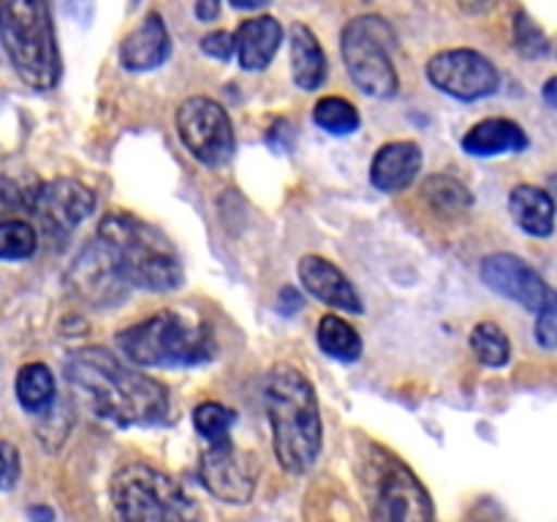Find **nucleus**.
I'll use <instances>...</instances> for the list:
<instances>
[{
  "mask_svg": "<svg viewBox=\"0 0 557 522\" xmlns=\"http://www.w3.org/2000/svg\"><path fill=\"white\" fill-rule=\"evenodd\" d=\"M71 386L85 395L96 417L117 427H150L169 417V391L161 381L120 362L109 348L87 346L65 364Z\"/></svg>",
  "mask_w": 557,
  "mask_h": 522,
  "instance_id": "nucleus-1",
  "label": "nucleus"
},
{
  "mask_svg": "<svg viewBox=\"0 0 557 522\" xmlns=\"http://www.w3.org/2000/svg\"><path fill=\"white\" fill-rule=\"evenodd\" d=\"M264 406L272 427V449L286 473H305L321 455V408L313 384L297 368L281 364L264 386Z\"/></svg>",
  "mask_w": 557,
  "mask_h": 522,
  "instance_id": "nucleus-2",
  "label": "nucleus"
},
{
  "mask_svg": "<svg viewBox=\"0 0 557 522\" xmlns=\"http://www.w3.org/2000/svg\"><path fill=\"white\" fill-rule=\"evenodd\" d=\"M98 245L109 253L114 270L128 288L174 291L183 286V264L177 250L150 223L128 212H109L98 223Z\"/></svg>",
  "mask_w": 557,
  "mask_h": 522,
  "instance_id": "nucleus-3",
  "label": "nucleus"
},
{
  "mask_svg": "<svg viewBox=\"0 0 557 522\" xmlns=\"http://www.w3.org/2000/svg\"><path fill=\"white\" fill-rule=\"evenodd\" d=\"M114 343L139 368H194L215 357L210 324L190 310H161L117 332Z\"/></svg>",
  "mask_w": 557,
  "mask_h": 522,
  "instance_id": "nucleus-4",
  "label": "nucleus"
},
{
  "mask_svg": "<svg viewBox=\"0 0 557 522\" xmlns=\"http://www.w3.org/2000/svg\"><path fill=\"white\" fill-rule=\"evenodd\" d=\"M0 44L27 87L58 85L60 52L49 0H0Z\"/></svg>",
  "mask_w": 557,
  "mask_h": 522,
  "instance_id": "nucleus-5",
  "label": "nucleus"
},
{
  "mask_svg": "<svg viewBox=\"0 0 557 522\" xmlns=\"http://www.w3.org/2000/svg\"><path fill=\"white\" fill-rule=\"evenodd\" d=\"M117 522H196V500L158 468L131 462L112 478Z\"/></svg>",
  "mask_w": 557,
  "mask_h": 522,
  "instance_id": "nucleus-6",
  "label": "nucleus"
},
{
  "mask_svg": "<svg viewBox=\"0 0 557 522\" xmlns=\"http://www.w3.org/2000/svg\"><path fill=\"white\" fill-rule=\"evenodd\" d=\"M397 36L386 20L375 14L357 16L343 27L341 52L354 85L370 98H392L400 90L392 52Z\"/></svg>",
  "mask_w": 557,
  "mask_h": 522,
  "instance_id": "nucleus-7",
  "label": "nucleus"
},
{
  "mask_svg": "<svg viewBox=\"0 0 557 522\" xmlns=\"http://www.w3.org/2000/svg\"><path fill=\"white\" fill-rule=\"evenodd\" d=\"M177 134L201 166L218 169L234 156V125L226 109L207 96H190L177 109Z\"/></svg>",
  "mask_w": 557,
  "mask_h": 522,
  "instance_id": "nucleus-8",
  "label": "nucleus"
},
{
  "mask_svg": "<svg viewBox=\"0 0 557 522\" xmlns=\"http://www.w3.org/2000/svg\"><path fill=\"white\" fill-rule=\"evenodd\" d=\"M373 522H435L433 498L417 473L392 455L379 462L370 500Z\"/></svg>",
  "mask_w": 557,
  "mask_h": 522,
  "instance_id": "nucleus-9",
  "label": "nucleus"
},
{
  "mask_svg": "<svg viewBox=\"0 0 557 522\" xmlns=\"http://www.w3.org/2000/svg\"><path fill=\"white\" fill-rule=\"evenodd\" d=\"M428 79L435 90L457 101H479L498 90V69L476 49H444L428 63Z\"/></svg>",
  "mask_w": 557,
  "mask_h": 522,
  "instance_id": "nucleus-10",
  "label": "nucleus"
},
{
  "mask_svg": "<svg viewBox=\"0 0 557 522\" xmlns=\"http://www.w3.org/2000/svg\"><path fill=\"white\" fill-rule=\"evenodd\" d=\"M27 210L52 239L69 237L96 210V194L79 179H49L27 194Z\"/></svg>",
  "mask_w": 557,
  "mask_h": 522,
  "instance_id": "nucleus-11",
  "label": "nucleus"
},
{
  "mask_svg": "<svg viewBox=\"0 0 557 522\" xmlns=\"http://www.w3.org/2000/svg\"><path fill=\"white\" fill-rule=\"evenodd\" d=\"M253 455L239 449L234 440L221 438L212 440L210 449L199 460V482L210 495H215L223 504L245 506L256 493L259 482Z\"/></svg>",
  "mask_w": 557,
  "mask_h": 522,
  "instance_id": "nucleus-12",
  "label": "nucleus"
},
{
  "mask_svg": "<svg viewBox=\"0 0 557 522\" xmlns=\"http://www.w3.org/2000/svg\"><path fill=\"white\" fill-rule=\"evenodd\" d=\"M482 281L500 297L522 304L528 310H539L549 299L553 288L536 272V266L515 253H493L482 261Z\"/></svg>",
  "mask_w": 557,
  "mask_h": 522,
  "instance_id": "nucleus-13",
  "label": "nucleus"
},
{
  "mask_svg": "<svg viewBox=\"0 0 557 522\" xmlns=\"http://www.w3.org/2000/svg\"><path fill=\"white\" fill-rule=\"evenodd\" d=\"M299 281L310 297L346 313H362L364 304L354 283L324 256H302L299 261Z\"/></svg>",
  "mask_w": 557,
  "mask_h": 522,
  "instance_id": "nucleus-14",
  "label": "nucleus"
},
{
  "mask_svg": "<svg viewBox=\"0 0 557 522\" xmlns=\"http://www.w3.org/2000/svg\"><path fill=\"white\" fill-rule=\"evenodd\" d=\"M172 54V38H169L166 22L161 20V14L150 11L128 36L120 41V65L125 71H156L158 65H163Z\"/></svg>",
  "mask_w": 557,
  "mask_h": 522,
  "instance_id": "nucleus-15",
  "label": "nucleus"
},
{
  "mask_svg": "<svg viewBox=\"0 0 557 522\" xmlns=\"http://www.w3.org/2000/svg\"><path fill=\"white\" fill-rule=\"evenodd\" d=\"M422 172V150L417 141H389L370 163V183L381 194H400Z\"/></svg>",
  "mask_w": 557,
  "mask_h": 522,
  "instance_id": "nucleus-16",
  "label": "nucleus"
},
{
  "mask_svg": "<svg viewBox=\"0 0 557 522\" xmlns=\"http://www.w3.org/2000/svg\"><path fill=\"white\" fill-rule=\"evenodd\" d=\"M71 277H74V286L79 288V294H85V297L92 299L96 304L114 302V299L123 297L125 288H128V283L120 277V272L114 270L109 253L98 243L85 248L82 256H76Z\"/></svg>",
  "mask_w": 557,
  "mask_h": 522,
  "instance_id": "nucleus-17",
  "label": "nucleus"
},
{
  "mask_svg": "<svg viewBox=\"0 0 557 522\" xmlns=\"http://www.w3.org/2000/svg\"><path fill=\"white\" fill-rule=\"evenodd\" d=\"M283 44V25L275 16H253L234 33V54L245 71H264Z\"/></svg>",
  "mask_w": 557,
  "mask_h": 522,
  "instance_id": "nucleus-18",
  "label": "nucleus"
},
{
  "mask_svg": "<svg viewBox=\"0 0 557 522\" xmlns=\"http://www.w3.org/2000/svg\"><path fill=\"white\" fill-rule=\"evenodd\" d=\"M528 147V134L520 123L509 117H487L473 125L462 136V150L476 158L504 156V152H522Z\"/></svg>",
  "mask_w": 557,
  "mask_h": 522,
  "instance_id": "nucleus-19",
  "label": "nucleus"
},
{
  "mask_svg": "<svg viewBox=\"0 0 557 522\" xmlns=\"http://www.w3.org/2000/svg\"><path fill=\"white\" fill-rule=\"evenodd\" d=\"M509 212L517 226L531 237H553L555 201L544 188L528 183L517 185L509 194Z\"/></svg>",
  "mask_w": 557,
  "mask_h": 522,
  "instance_id": "nucleus-20",
  "label": "nucleus"
},
{
  "mask_svg": "<svg viewBox=\"0 0 557 522\" xmlns=\"http://www.w3.org/2000/svg\"><path fill=\"white\" fill-rule=\"evenodd\" d=\"M292 76L294 85L305 92L319 90L326 79V54L305 22L292 25Z\"/></svg>",
  "mask_w": 557,
  "mask_h": 522,
  "instance_id": "nucleus-21",
  "label": "nucleus"
},
{
  "mask_svg": "<svg viewBox=\"0 0 557 522\" xmlns=\"http://www.w3.org/2000/svg\"><path fill=\"white\" fill-rule=\"evenodd\" d=\"M16 400L33 417H44V413L52 411L54 406V375L52 370L44 362H27L22 364L20 373H16Z\"/></svg>",
  "mask_w": 557,
  "mask_h": 522,
  "instance_id": "nucleus-22",
  "label": "nucleus"
},
{
  "mask_svg": "<svg viewBox=\"0 0 557 522\" xmlns=\"http://www.w3.org/2000/svg\"><path fill=\"white\" fill-rule=\"evenodd\" d=\"M315 340L326 357L341 359V362H357L362 357L364 346L359 332L335 313L321 315L319 326H315Z\"/></svg>",
  "mask_w": 557,
  "mask_h": 522,
  "instance_id": "nucleus-23",
  "label": "nucleus"
},
{
  "mask_svg": "<svg viewBox=\"0 0 557 522\" xmlns=\"http://www.w3.org/2000/svg\"><path fill=\"white\" fill-rule=\"evenodd\" d=\"M313 123L332 136H351L362 125V117L348 98L324 96L313 107Z\"/></svg>",
  "mask_w": 557,
  "mask_h": 522,
  "instance_id": "nucleus-24",
  "label": "nucleus"
},
{
  "mask_svg": "<svg viewBox=\"0 0 557 522\" xmlns=\"http://www.w3.org/2000/svg\"><path fill=\"white\" fill-rule=\"evenodd\" d=\"M471 351L484 368H504L511 359V343L509 335L500 330L493 321H482V324L473 326L471 332Z\"/></svg>",
  "mask_w": 557,
  "mask_h": 522,
  "instance_id": "nucleus-25",
  "label": "nucleus"
},
{
  "mask_svg": "<svg viewBox=\"0 0 557 522\" xmlns=\"http://www.w3.org/2000/svg\"><path fill=\"white\" fill-rule=\"evenodd\" d=\"M38 248L36 228L20 217H5L0 221V259L20 261L30 259Z\"/></svg>",
  "mask_w": 557,
  "mask_h": 522,
  "instance_id": "nucleus-26",
  "label": "nucleus"
},
{
  "mask_svg": "<svg viewBox=\"0 0 557 522\" xmlns=\"http://www.w3.org/2000/svg\"><path fill=\"white\" fill-rule=\"evenodd\" d=\"M234 411H228L223 402H215V400H207V402H199V406L194 408V427L196 433L201 435L205 440H221V438H228V430H232L234 424Z\"/></svg>",
  "mask_w": 557,
  "mask_h": 522,
  "instance_id": "nucleus-27",
  "label": "nucleus"
},
{
  "mask_svg": "<svg viewBox=\"0 0 557 522\" xmlns=\"http://www.w3.org/2000/svg\"><path fill=\"white\" fill-rule=\"evenodd\" d=\"M515 47L520 49L525 58H547L553 44H549L547 33H544L525 11H520V14L515 16Z\"/></svg>",
  "mask_w": 557,
  "mask_h": 522,
  "instance_id": "nucleus-28",
  "label": "nucleus"
},
{
  "mask_svg": "<svg viewBox=\"0 0 557 522\" xmlns=\"http://www.w3.org/2000/svg\"><path fill=\"white\" fill-rule=\"evenodd\" d=\"M422 194L428 196L435 207H444V210H460V207H468L473 201L471 194H468L457 179L444 177V174L430 177L428 183H424Z\"/></svg>",
  "mask_w": 557,
  "mask_h": 522,
  "instance_id": "nucleus-29",
  "label": "nucleus"
},
{
  "mask_svg": "<svg viewBox=\"0 0 557 522\" xmlns=\"http://www.w3.org/2000/svg\"><path fill=\"white\" fill-rule=\"evenodd\" d=\"M536 313H539V319H536L539 346L547 348V351H553L555 343H557V299H555V291L549 294V299L542 304V308L536 310Z\"/></svg>",
  "mask_w": 557,
  "mask_h": 522,
  "instance_id": "nucleus-30",
  "label": "nucleus"
},
{
  "mask_svg": "<svg viewBox=\"0 0 557 522\" xmlns=\"http://www.w3.org/2000/svg\"><path fill=\"white\" fill-rule=\"evenodd\" d=\"M22 476V460L20 449L11 440H0V489L9 493L16 487Z\"/></svg>",
  "mask_w": 557,
  "mask_h": 522,
  "instance_id": "nucleus-31",
  "label": "nucleus"
},
{
  "mask_svg": "<svg viewBox=\"0 0 557 522\" xmlns=\"http://www.w3.org/2000/svg\"><path fill=\"white\" fill-rule=\"evenodd\" d=\"M201 52L207 58H215V60H232L234 54V33L228 30H212L201 38Z\"/></svg>",
  "mask_w": 557,
  "mask_h": 522,
  "instance_id": "nucleus-32",
  "label": "nucleus"
},
{
  "mask_svg": "<svg viewBox=\"0 0 557 522\" xmlns=\"http://www.w3.org/2000/svg\"><path fill=\"white\" fill-rule=\"evenodd\" d=\"M302 308V297H299V291L294 286H286L281 291V299H277V310H281L283 315H292L297 313V310Z\"/></svg>",
  "mask_w": 557,
  "mask_h": 522,
  "instance_id": "nucleus-33",
  "label": "nucleus"
},
{
  "mask_svg": "<svg viewBox=\"0 0 557 522\" xmlns=\"http://www.w3.org/2000/svg\"><path fill=\"white\" fill-rule=\"evenodd\" d=\"M221 14V0H196V16L201 22H212Z\"/></svg>",
  "mask_w": 557,
  "mask_h": 522,
  "instance_id": "nucleus-34",
  "label": "nucleus"
},
{
  "mask_svg": "<svg viewBox=\"0 0 557 522\" xmlns=\"http://www.w3.org/2000/svg\"><path fill=\"white\" fill-rule=\"evenodd\" d=\"M228 3L239 11H259L264 9V5H270L272 0H228Z\"/></svg>",
  "mask_w": 557,
  "mask_h": 522,
  "instance_id": "nucleus-35",
  "label": "nucleus"
},
{
  "mask_svg": "<svg viewBox=\"0 0 557 522\" xmlns=\"http://www.w3.org/2000/svg\"><path fill=\"white\" fill-rule=\"evenodd\" d=\"M27 514H30L33 520H38V522H52L54 520L52 509H44V506H38V509H27Z\"/></svg>",
  "mask_w": 557,
  "mask_h": 522,
  "instance_id": "nucleus-36",
  "label": "nucleus"
},
{
  "mask_svg": "<svg viewBox=\"0 0 557 522\" xmlns=\"http://www.w3.org/2000/svg\"><path fill=\"white\" fill-rule=\"evenodd\" d=\"M555 90H557V79L553 76V79L547 82V87H544V96H547V103H549V107H555V103H557Z\"/></svg>",
  "mask_w": 557,
  "mask_h": 522,
  "instance_id": "nucleus-37",
  "label": "nucleus"
}]
</instances>
